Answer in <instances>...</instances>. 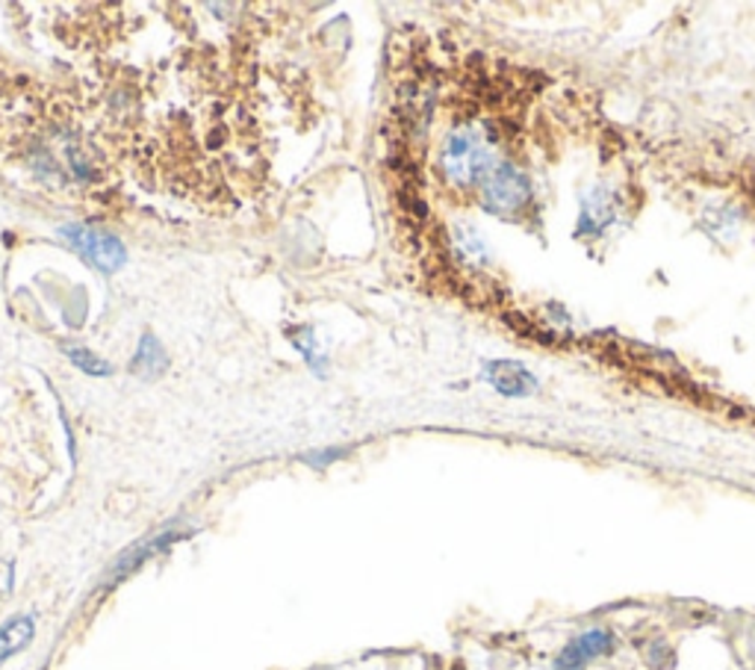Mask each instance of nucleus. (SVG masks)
Listing matches in <instances>:
<instances>
[{"mask_svg": "<svg viewBox=\"0 0 755 670\" xmlns=\"http://www.w3.org/2000/svg\"><path fill=\"white\" fill-rule=\"evenodd\" d=\"M496 166L493 142L481 128L464 124L448 133L446 145H443V171L452 183H460V187L481 183Z\"/></svg>", "mask_w": 755, "mask_h": 670, "instance_id": "obj_1", "label": "nucleus"}, {"mask_svg": "<svg viewBox=\"0 0 755 670\" xmlns=\"http://www.w3.org/2000/svg\"><path fill=\"white\" fill-rule=\"evenodd\" d=\"M166 367H169V358H166L163 346H159L151 334L148 337H142L140 351H136V358H133V372H136L140 379H157V375H163Z\"/></svg>", "mask_w": 755, "mask_h": 670, "instance_id": "obj_6", "label": "nucleus"}, {"mask_svg": "<svg viewBox=\"0 0 755 670\" xmlns=\"http://www.w3.org/2000/svg\"><path fill=\"white\" fill-rule=\"evenodd\" d=\"M65 351H69V358L77 363L80 370H86L89 375H107V372H110V363H104V360H100L98 355H92L89 349H80V346H65Z\"/></svg>", "mask_w": 755, "mask_h": 670, "instance_id": "obj_8", "label": "nucleus"}, {"mask_svg": "<svg viewBox=\"0 0 755 670\" xmlns=\"http://www.w3.org/2000/svg\"><path fill=\"white\" fill-rule=\"evenodd\" d=\"M528 199H531L528 178L517 166H511V163H499L496 169L481 180V201H484V207L490 213L511 216L519 207H526Z\"/></svg>", "mask_w": 755, "mask_h": 670, "instance_id": "obj_2", "label": "nucleus"}, {"mask_svg": "<svg viewBox=\"0 0 755 670\" xmlns=\"http://www.w3.org/2000/svg\"><path fill=\"white\" fill-rule=\"evenodd\" d=\"M488 381L502 393V396H528V393H535L537 387L535 375H531L526 367L514 363V360H496V363H490Z\"/></svg>", "mask_w": 755, "mask_h": 670, "instance_id": "obj_5", "label": "nucleus"}, {"mask_svg": "<svg viewBox=\"0 0 755 670\" xmlns=\"http://www.w3.org/2000/svg\"><path fill=\"white\" fill-rule=\"evenodd\" d=\"M614 647V638L611 632L606 630H590L585 635H578L573 644H566V650L558 656L555 670H585L594 659H599L602 653H608Z\"/></svg>", "mask_w": 755, "mask_h": 670, "instance_id": "obj_4", "label": "nucleus"}, {"mask_svg": "<svg viewBox=\"0 0 755 670\" xmlns=\"http://www.w3.org/2000/svg\"><path fill=\"white\" fill-rule=\"evenodd\" d=\"M62 237H65L95 270L116 272L124 266V258H128V254H124V246H121L112 234H107V230L69 225V228H62Z\"/></svg>", "mask_w": 755, "mask_h": 670, "instance_id": "obj_3", "label": "nucleus"}, {"mask_svg": "<svg viewBox=\"0 0 755 670\" xmlns=\"http://www.w3.org/2000/svg\"><path fill=\"white\" fill-rule=\"evenodd\" d=\"M33 638V621L31 618H15L3 630H0V661H7L19 650H24Z\"/></svg>", "mask_w": 755, "mask_h": 670, "instance_id": "obj_7", "label": "nucleus"}]
</instances>
